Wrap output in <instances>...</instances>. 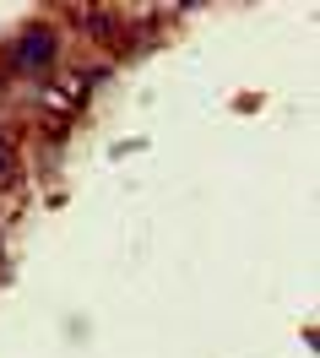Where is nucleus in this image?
Instances as JSON below:
<instances>
[{"label": "nucleus", "mask_w": 320, "mask_h": 358, "mask_svg": "<svg viewBox=\"0 0 320 358\" xmlns=\"http://www.w3.org/2000/svg\"><path fill=\"white\" fill-rule=\"evenodd\" d=\"M76 27H82V33H92V38L109 49V55H131V49H136V27H131V17H119V11H103V6L76 11Z\"/></svg>", "instance_id": "obj_3"}, {"label": "nucleus", "mask_w": 320, "mask_h": 358, "mask_svg": "<svg viewBox=\"0 0 320 358\" xmlns=\"http://www.w3.org/2000/svg\"><path fill=\"white\" fill-rule=\"evenodd\" d=\"M6 60H11V71H22V76H44V71L54 66V33H49L44 22H27Z\"/></svg>", "instance_id": "obj_2"}, {"label": "nucleus", "mask_w": 320, "mask_h": 358, "mask_svg": "<svg viewBox=\"0 0 320 358\" xmlns=\"http://www.w3.org/2000/svg\"><path fill=\"white\" fill-rule=\"evenodd\" d=\"M87 92H92V76H87V71H60V76L44 87V114H49V131H54V136L66 131V120L87 103Z\"/></svg>", "instance_id": "obj_1"}]
</instances>
